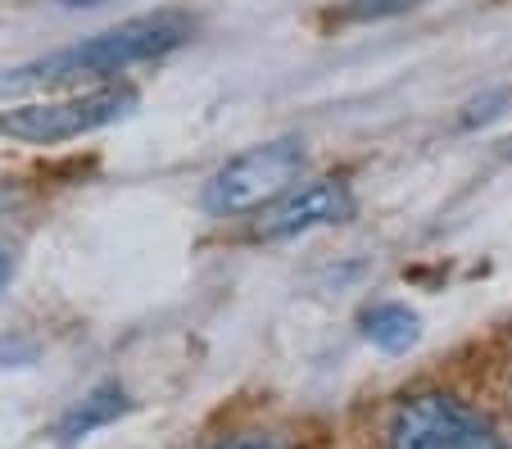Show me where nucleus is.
Returning <instances> with one entry per match:
<instances>
[{
	"instance_id": "6",
	"label": "nucleus",
	"mask_w": 512,
	"mask_h": 449,
	"mask_svg": "<svg viewBox=\"0 0 512 449\" xmlns=\"http://www.w3.org/2000/svg\"><path fill=\"white\" fill-rule=\"evenodd\" d=\"M363 336H368L377 350L386 354H399L408 350V345H417V336H422V318H417L408 304H372L368 313H363Z\"/></svg>"
},
{
	"instance_id": "5",
	"label": "nucleus",
	"mask_w": 512,
	"mask_h": 449,
	"mask_svg": "<svg viewBox=\"0 0 512 449\" xmlns=\"http://www.w3.org/2000/svg\"><path fill=\"white\" fill-rule=\"evenodd\" d=\"M354 214V196L345 182H309V186H290L281 200H272L259 218V236L277 241V236H300L313 227L345 223Z\"/></svg>"
},
{
	"instance_id": "9",
	"label": "nucleus",
	"mask_w": 512,
	"mask_h": 449,
	"mask_svg": "<svg viewBox=\"0 0 512 449\" xmlns=\"http://www.w3.org/2000/svg\"><path fill=\"white\" fill-rule=\"evenodd\" d=\"M14 268H19V250H14L10 241H0V291H5V286H10Z\"/></svg>"
},
{
	"instance_id": "3",
	"label": "nucleus",
	"mask_w": 512,
	"mask_h": 449,
	"mask_svg": "<svg viewBox=\"0 0 512 449\" xmlns=\"http://www.w3.org/2000/svg\"><path fill=\"white\" fill-rule=\"evenodd\" d=\"M309 155L304 141L281 137L268 146H254L245 155H236L232 164H223L204 186V209L209 214H250V209H268L272 200H281L295 186V177L304 173Z\"/></svg>"
},
{
	"instance_id": "2",
	"label": "nucleus",
	"mask_w": 512,
	"mask_h": 449,
	"mask_svg": "<svg viewBox=\"0 0 512 449\" xmlns=\"http://www.w3.org/2000/svg\"><path fill=\"white\" fill-rule=\"evenodd\" d=\"M132 105L136 91L127 82H105V87L73 91L59 100H28V105L0 109V137L19 141V146H59V141H78L127 118Z\"/></svg>"
},
{
	"instance_id": "10",
	"label": "nucleus",
	"mask_w": 512,
	"mask_h": 449,
	"mask_svg": "<svg viewBox=\"0 0 512 449\" xmlns=\"http://www.w3.org/2000/svg\"><path fill=\"white\" fill-rule=\"evenodd\" d=\"M404 0H358L354 14H381V10H399Z\"/></svg>"
},
{
	"instance_id": "8",
	"label": "nucleus",
	"mask_w": 512,
	"mask_h": 449,
	"mask_svg": "<svg viewBox=\"0 0 512 449\" xmlns=\"http://www.w3.org/2000/svg\"><path fill=\"white\" fill-rule=\"evenodd\" d=\"M213 449H286V445L272 436H236V440H218Z\"/></svg>"
},
{
	"instance_id": "11",
	"label": "nucleus",
	"mask_w": 512,
	"mask_h": 449,
	"mask_svg": "<svg viewBox=\"0 0 512 449\" xmlns=\"http://www.w3.org/2000/svg\"><path fill=\"white\" fill-rule=\"evenodd\" d=\"M64 5H105V0H64Z\"/></svg>"
},
{
	"instance_id": "4",
	"label": "nucleus",
	"mask_w": 512,
	"mask_h": 449,
	"mask_svg": "<svg viewBox=\"0 0 512 449\" xmlns=\"http://www.w3.org/2000/svg\"><path fill=\"white\" fill-rule=\"evenodd\" d=\"M390 449H508V440L463 400L426 391L390 413Z\"/></svg>"
},
{
	"instance_id": "7",
	"label": "nucleus",
	"mask_w": 512,
	"mask_h": 449,
	"mask_svg": "<svg viewBox=\"0 0 512 449\" xmlns=\"http://www.w3.org/2000/svg\"><path fill=\"white\" fill-rule=\"evenodd\" d=\"M123 409H127V395L118 391V386H100V391H91L78 409L59 422V436H64V440H82V436H91L96 427L114 422Z\"/></svg>"
},
{
	"instance_id": "1",
	"label": "nucleus",
	"mask_w": 512,
	"mask_h": 449,
	"mask_svg": "<svg viewBox=\"0 0 512 449\" xmlns=\"http://www.w3.org/2000/svg\"><path fill=\"white\" fill-rule=\"evenodd\" d=\"M191 37V19L186 14H145V19H127L118 28L100 32V37L82 41V46L55 50L46 59H32L23 69L0 73V96L10 91H32V87H68L82 78H105V73H123L132 64L159 59L177 50Z\"/></svg>"
}]
</instances>
